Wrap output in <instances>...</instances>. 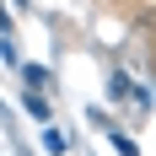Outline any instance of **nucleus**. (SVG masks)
Returning a JSON list of instances; mask_svg holds the SVG:
<instances>
[{
    "mask_svg": "<svg viewBox=\"0 0 156 156\" xmlns=\"http://www.w3.org/2000/svg\"><path fill=\"white\" fill-rule=\"evenodd\" d=\"M22 81L38 92V86H48V70H43V65H22Z\"/></svg>",
    "mask_w": 156,
    "mask_h": 156,
    "instance_id": "1",
    "label": "nucleus"
},
{
    "mask_svg": "<svg viewBox=\"0 0 156 156\" xmlns=\"http://www.w3.org/2000/svg\"><path fill=\"white\" fill-rule=\"evenodd\" d=\"M43 151H48V156H65L70 145H65V135H59V129H48V135H43Z\"/></svg>",
    "mask_w": 156,
    "mask_h": 156,
    "instance_id": "2",
    "label": "nucleus"
},
{
    "mask_svg": "<svg viewBox=\"0 0 156 156\" xmlns=\"http://www.w3.org/2000/svg\"><path fill=\"white\" fill-rule=\"evenodd\" d=\"M27 113H32V119H48V102H43L38 92H32V97H27Z\"/></svg>",
    "mask_w": 156,
    "mask_h": 156,
    "instance_id": "3",
    "label": "nucleus"
}]
</instances>
